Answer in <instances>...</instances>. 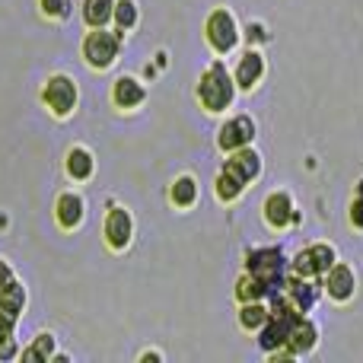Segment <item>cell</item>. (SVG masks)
Instances as JSON below:
<instances>
[{"label": "cell", "instance_id": "cell-1", "mask_svg": "<svg viewBox=\"0 0 363 363\" xmlns=\"http://www.w3.org/2000/svg\"><path fill=\"white\" fill-rule=\"evenodd\" d=\"M198 99L204 102V108H211V112H220V108H226L233 102V80L223 64H213V67L201 77Z\"/></svg>", "mask_w": 363, "mask_h": 363}, {"label": "cell", "instance_id": "cell-2", "mask_svg": "<svg viewBox=\"0 0 363 363\" xmlns=\"http://www.w3.org/2000/svg\"><path fill=\"white\" fill-rule=\"evenodd\" d=\"M249 274L258 277L264 287L274 294L284 281V255L277 249H262V252H252L249 255Z\"/></svg>", "mask_w": 363, "mask_h": 363}, {"label": "cell", "instance_id": "cell-3", "mask_svg": "<svg viewBox=\"0 0 363 363\" xmlns=\"http://www.w3.org/2000/svg\"><path fill=\"white\" fill-rule=\"evenodd\" d=\"M83 55L93 67H108L118 55V38L108 35V32H89L86 42H83Z\"/></svg>", "mask_w": 363, "mask_h": 363}, {"label": "cell", "instance_id": "cell-4", "mask_svg": "<svg viewBox=\"0 0 363 363\" xmlns=\"http://www.w3.org/2000/svg\"><path fill=\"white\" fill-rule=\"evenodd\" d=\"M207 42L217 51H230L236 45V23L226 10H213L207 19Z\"/></svg>", "mask_w": 363, "mask_h": 363}, {"label": "cell", "instance_id": "cell-5", "mask_svg": "<svg viewBox=\"0 0 363 363\" xmlns=\"http://www.w3.org/2000/svg\"><path fill=\"white\" fill-rule=\"evenodd\" d=\"M45 102L51 106L55 115H67L77 106V86L67 77H51L48 86H45Z\"/></svg>", "mask_w": 363, "mask_h": 363}, {"label": "cell", "instance_id": "cell-6", "mask_svg": "<svg viewBox=\"0 0 363 363\" xmlns=\"http://www.w3.org/2000/svg\"><path fill=\"white\" fill-rule=\"evenodd\" d=\"M255 138V125H252V118H233V121H226L223 125V131H220V138H217V144L223 147V150H239V147H245L249 140Z\"/></svg>", "mask_w": 363, "mask_h": 363}, {"label": "cell", "instance_id": "cell-7", "mask_svg": "<svg viewBox=\"0 0 363 363\" xmlns=\"http://www.w3.org/2000/svg\"><path fill=\"white\" fill-rule=\"evenodd\" d=\"M128 239H131V217L121 207H112L106 217V242L112 249H125Z\"/></svg>", "mask_w": 363, "mask_h": 363}, {"label": "cell", "instance_id": "cell-8", "mask_svg": "<svg viewBox=\"0 0 363 363\" xmlns=\"http://www.w3.org/2000/svg\"><path fill=\"white\" fill-rule=\"evenodd\" d=\"M226 172H233L239 182H252L258 176V169H262V163H258V157L252 150H245V147H239V150H233V157L226 160V166H223Z\"/></svg>", "mask_w": 363, "mask_h": 363}, {"label": "cell", "instance_id": "cell-9", "mask_svg": "<svg viewBox=\"0 0 363 363\" xmlns=\"http://www.w3.org/2000/svg\"><path fill=\"white\" fill-rule=\"evenodd\" d=\"M325 274H328V281H325L328 294H332L335 300H351V294H354V271L345 268V264H332Z\"/></svg>", "mask_w": 363, "mask_h": 363}, {"label": "cell", "instance_id": "cell-10", "mask_svg": "<svg viewBox=\"0 0 363 363\" xmlns=\"http://www.w3.org/2000/svg\"><path fill=\"white\" fill-rule=\"evenodd\" d=\"M287 345H290V354H306L309 347L315 345V325L306 319L296 315L294 325H290V335H287Z\"/></svg>", "mask_w": 363, "mask_h": 363}, {"label": "cell", "instance_id": "cell-11", "mask_svg": "<svg viewBox=\"0 0 363 363\" xmlns=\"http://www.w3.org/2000/svg\"><path fill=\"white\" fill-rule=\"evenodd\" d=\"M264 217L271 226H287L294 220V201L287 194H271L268 204H264Z\"/></svg>", "mask_w": 363, "mask_h": 363}, {"label": "cell", "instance_id": "cell-12", "mask_svg": "<svg viewBox=\"0 0 363 363\" xmlns=\"http://www.w3.org/2000/svg\"><path fill=\"white\" fill-rule=\"evenodd\" d=\"M262 70H264L262 55H255V51L242 55V61H239V67H236V86H242V89L255 86V80L262 77Z\"/></svg>", "mask_w": 363, "mask_h": 363}, {"label": "cell", "instance_id": "cell-13", "mask_svg": "<svg viewBox=\"0 0 363 363\" xmlns=\"http://www.w3.org/2000/svg\"><path fill=\"white\" fill-rule=\"evenodd\" d=\"M83 220V201L77 198V194H61L57 198V223L64 226V230H70V226H77Z\"/></svg>", "mask_w": 363, "mask_h": 363}, {"label": "cell", "instance_id": "cell-14", "mask_svg": "<svg viewBox=\"0 0 363 363\" xmlns=\"http://www.w3.org/2000/svg\"><path fill=\"white\" fill-rule=\"evenodd\" d=\"M315 296H319V287H315V284L303 281V277H294V281H290V300L296 303L300 313H309V309H313Z\"/></svg>", "mask_w": 363, "mask_h": 363}, {"label": "cell", "instance_id": "cell-15", "mask_svg": "<svg viewBox=\"0 0 363 363\" xmlns=\"http://www.w3.org/2000/svg\"><path fill=\"white\" fill-rule=\"evenodd\" d=\"M115 102H118L121 108L140 106V102H144V86H140L138 80H131V77H125V80L115 83Z\"/></svg>", "mask_w": 363, "mask_h": 363}, {"label": "cell", "instance_id": "cell-16", "mask_svg": "<svg viewBox=\"0 0 363 363\" xmlns=\"http://www.w3.org/2000/svg\"><path fill=\"white\" fill-rule=\"evenodd\" d=\"M23 303H26V294H23V287H19V284L13 281V277H10L6 284H0V309H4V313L19 315Z\"/></svg>", "mask_w": 363, "mask_h": 363}, {"label": "cell", "instance_id": "cell-17", "mask_svg": "<svg viewBox=\"0 0 363 363\" xmlns=\"http://www.w3.org/2000/svg\"><path fill=\"white\" fill-rule=\"evenodd\" d=\"M112 10H115L112 0H86L83 4V19L89 26H106L112 19Z\"/></svg>", "mask_w": 363, "mask_h": 363}, {"label": "cell", "instance_id": "cell-18", "mask_svg": "<svg viewBox=\"0 0 363 363\" xmlns=\"http://www.w3.org/2000/svg\"><path fill=\"white\" fill-rule=\"evenodd\" d=\"M67 172L74 179H89V176H93V160H89V153L86 150H70Z\"/></svg>", "mask_w": 363, "mask_h": 363}, {"label": "cell", "instance_id": "cell-19", "mask_svg": "<svg viewBox=\"0 0 363 363\" xmlns=\"http://www.w3.org/2000/svg\"><path fill=\"white\" fill-rule=\"evenodd\" d=\"M51 351H55V338H51V335H38L35 345H32L29 351L23 354V360L26 363H45V360L51 357Z\"/></svg>", "mask_w": 363, "mask_h": 363}, {"label": "cell", "instance_id": "cell-20", "mask_svg": "<svg viewBox=\"0 0 363 363\" xmlns=\"http://www.w3.org/2000/svg\"><path fill=\"white\" fill-rule=\"evenodd\" d=\"M271 290L264 287L262 281H258V277H245V281H239V287H236V296L239 300H245V303H252V300H262V296H268Z\"/></svg>", "mask_w": 363, "mask_h": 363}, {"label": "cell", "instance_id": "cell-21", "mask_svg": "<svg viewBox=\"0 0 363 363\" xmlns=\"http://www.w3.org/2000/svg\"><path fill=\"white\" fill-rule=\"evenodd\" d=\"M194 198H198V185H194V179L182 176L176 185H172V201H176L179 207H188V204H194Z\"/></svg>", "mask_w": 363, "mask_h": 363}, {"label": "cell", "instance_id": "cell-22", "mask_svg": "<svg viewBox=\"0 0 363 363\" xmlns=\"http://www.w3.org/2000/svg\"><path fill=\"white\" fill-rule=\"evenodd\" d=\"M268 309L262 306V303L258 300H252L249 306H242V315H239V319H242V328H262L264 322H268Z\"/></svg>", "mask_w": 363, "mask_h": 363}, {"label": "cell", "instance_id": "cell-23", "mask_svg": "<svg viewBox=\"0 0 363 363\" xmlns=\"http://www.w3.org/2000/svg\"><path fill=\"white\" fill-rule=\"evenodd\" d=\"M309 258H313V274H325V271L335 264L332 245H313V249H309Z\"/></svg>", "mask_w": 363, "mask_h": 363}, {"label": "cell", "instance_id": "cell-24", "mask_svg": "<svg viewBox=\"0 0 363 363\" xmlns=\"http://www.w3.org/2000/svg\"><path fill=\"white\" fill-rule=\"evenodd\" d=\"M239 191H242V182H239L233 172H220V179H217V194L223 201H233V198H239Z\"/></svg>", "mask_w": 363, "mask_h": 363}, {"label": "cell", "instance_id": "cell-25", "mask_svg": "<svg viewBox=\"0 0 363 363\" xmlns=\"http://www.w3.org/2000/svg\"><path fill=\"white\" fill-rule=\"evenodd\" d=\"M112 16H115V23H118L121 29H131V26L138 23V6H134L131 0H118L115 10H112Z\"/></svg>", "mask_w": 363, "mask_h": 363}, {"label": "cell", "instance_id": "cell-26", "mask_svg": "<svg viewBox=\"0 0 363 363\" xmlns=\"http://www.w3.org/2000/svg\"><path fill=\"white\" fill-rule=\"evenodd\" d=\"M294 271H296V274H300V277H313V258H309V249L296 255V262H294Z\"/></svg>", "mask_w": 363, "mask_h": 363}, {"label": "cell", "instance_id": "cell-27", "mask_svg": "<svg viewBox=\"0 0 363 363\" xmlns=\"http://www.w3.org/2000/svg\"><path fill=\"white\" fill-rule=\"evenodd\" d=\"M16 354V341H13V332H0V360H10Z\"/></svg>", "mask_w": 363, "mask_h": 363}, {"label": "cell", "instance_id": "cell-28", "mask_svg": "<svg viewBox=\"0 0 363 363\" xmlns=\"http://www.w3.org/2000/svg\"><path fill=\"white\" fill-rule=\"evenodd\" d=\"M351 223H354V226H360V230H363V198L354 201V207H351Z\"/></svg>", "mask_w": 363, "mask_h": 363}, {"label": "cell", "instance_id": "cell-29", "mask_svg": "<svg viewBox=\"0 0 363 363\" xmlns=\"http://www.w3.org/2000/svg\"><path fill=\"white\" fill-rule=\"evenodd\" d=\"M42 10L48 13V16H57V13L64 10V0H42Z\"/></svg>", "mask_w": 363, "mask_h": 363}, {"label": "cell", "instance_id": "cell-30", "mask_svg": "<svg viewBox=\"0 0 363 363\" xmlns=\"http://www.w3.org/2000/svg\"><path fill=\"white\" fill-rule=\"evenodd\" d=\"M13 322H16V315H10V313L0 309V332H13Z\"/></svg>", "mask_w": 363, "mask_h": 363}, {"label": "cell", "instance_id": "cell-31", "mask_svg": "<svg viewBox=\"0 0 363 363\" xmlns=\"http://www.w3.org/2000/svg\"><path fill=\"white\" fill-rule=\"evenodd\" d=\"M10 277H13V274H10V268H6V264L0 262V284H6V281H10Z\"/></svg>", "mask_w": 363, "mask_h": 363}, {"label": "cell", "instance_id": "cell-32", "mask_svg": "<svg viewBox=\"0 0 363 363\" xmlns=\"http://www.w3.org/2000/svg\"><path fill=\"white\" fill-rule=\"evenodd\" d=\"M252 38H255V42H258V38H264V32H262V26H252Z\"/></svg>", "mask_w": 363, "mask_h": 363}, {"label": "cell", "instance_id": "cell-33", "mask_svg": "<svg viewBox=\"0 0 363 363\" xmlns=\"http://www.w3.org/2000/svg\"><path fill=\"white\" fill-rule=\"evenodd\" d=\"M357 194H360V198H363V182H360V185H357Z\"/></svg>", "mask_w": 363, "mask_h": 363}]
</instances>
